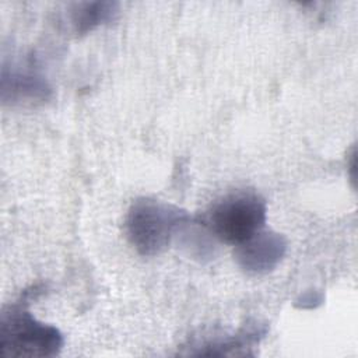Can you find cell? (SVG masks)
I'll return each mask as SVG.
<instances>
[{
    "instance_id": "6da1fadb",
    "label": "cell",
    "mask_w": 358,
    "mask_h": 358,
    "mask_svg": "<svg viewBox=\"0 0 358 358\" xmlns=\"http://www.w3.org/2000/svg\"><path fill=\"white\" fill-rule=\"evenodd\" d=\"M29 296L7 306L0 317V355L13 358H48L60 352V330L35 319L28 309Z\"/></svg>"
},
{
    "instance_id": "277c9868",
    "label": "cell",
    "mask_w": 358,
    "mask_h": 358,
    "mask_svg": "<svg viewBox=\"0 0 358 358\" xmlns=\"http://www.w3.org/2000/svg\"><path fill=\"white\" fill-rule=\"evenodd\" d=\"M284 235L260 229L257 234L235 246V260L238 266L249 274H266L274 270L287 252Z\"/></svg>"
},
{
    "instance_id": "52a82bcc",
    "label": "cell",
    "mask_w": 358,
    "mask_h": 358,
    "mask_svg": "<svg viewBox=\"0 0 358 358\" xmlns=\"http://www.w3.org/2000/svg\"><path fill=\"white\" fill-rule=\"evenodd\" d=\"M322 295L320 294H316V292H308V294H305V295H302L301 298H299V301L298 302H301V303H296V305H299L301 308H315L316 305H319V303H322Z\"/></svg>"
},
{
    "instance_id": "7a4b0ae2",
    "label": "cell",
    "mask_w": 358,
    "mask_h": 358,
    "mask_svg": "<svg viewBox=\"0 0 358 358\" xmlns=\"http://www.w3.org/2000/svg\"><path fill=\"white\" fill-rule=\"evenodd\" d=\"M189 221L190 215L173 204L140 197L130 206L124 228L136 252L150 257L164 252Z\"/></svg>"
},
{
    "instance_id": "8992f818",
    "label": "cell",
    "mask_w": 358,
    "mask_h": 358,
    "mask_svg": "<svg viewBox=\"0 0 358 358\" xmlns=\"http://www.w3.org/2000/svg\"><path fill=\"white\" fill-rule=\"evenodd\" d=\"M119 13L116 1H84L73 6L70 20L77 35H85L96 27L110 22Z\"/></svg>"
},
{
    "instance_id": "3957f363",
    "label": "cell",
    "mask_w": 358,
    "mask_h": 358,
    "mask_svg": "<svg viewBox=\"0 0 358 358\" xmlns=\"http://www.w3.org/2000/svg\"><path fill=\"white\" fill-rule=\"evenodd\" d=\"M267 206L253 190H236L214 203L206 218V227L218 241L239 245L264 228Z\"/></svg>"
},
{
    "instance_id": "5b68a950",
    "label": "cell",
    "mask_w": 358,
    "mask_h": 358,
    "mask_svg": "<svg viewBox=\"0 0 358 358\" xmlns=\"http://www.w3.org/2000/svg\"><path fill=\"white\" fill-rule=\"evenodd\" d=\"M52 96L48 81L32 71L3 69L1 73V99L4 103L35 106L45 103Z\"/></svg>"
}]
</instances>
